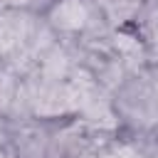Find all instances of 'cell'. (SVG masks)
I'll return each mask as SVG.
<instances>
[{
  "instance_id": "6da1fadb",
  "label": "cell",
  "mask_w": 158,
  "mask_h": 158,
  "mask_svg": "<svg viewBox=\"0 0 158 158\" xmlns=\"http://www.w3.org/2000/svg\"><path fill=\"white\" fill-rule=\"evenodd\" d=\"M57 17H64L62 20L64 25H79L84 17V10L77 2H67V5H62V10H57Z\"/></svg>"
}]
</instances>
